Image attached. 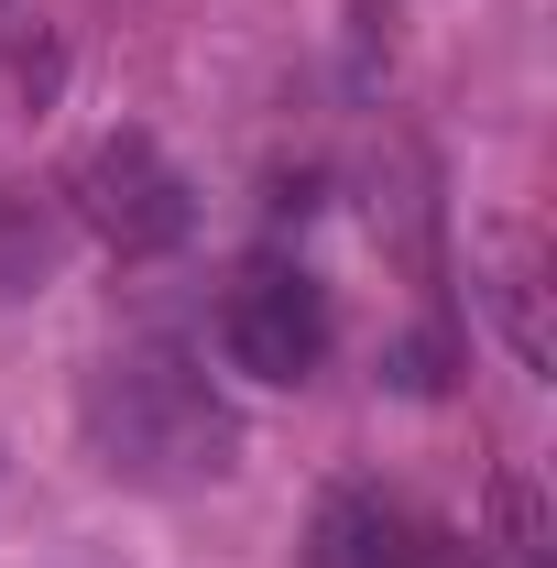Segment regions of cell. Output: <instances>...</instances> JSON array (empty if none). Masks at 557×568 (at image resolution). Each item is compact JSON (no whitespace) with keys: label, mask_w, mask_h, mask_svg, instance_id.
<instances>
[{"label":"cell","mask_w":557,"mask_h":568,"mask_svg":"<svg viewBox=\"0 0 557 568\" xmlns=\"http://www.w3.org/2000/svg\"><path fill=\"white\" fill-rule=\"evenodd\" d=\"M77 426H88V459L132 493H198L230 481L241 459V416L175 339H121L77 383Z\"/></svg>","instance_id":"obj_1"},{"label":"cell","mask_w":557,"mask_h":568,"mask_svg":"<svg viewBox=\"0 0 557 568\" xmlns=\"http://www.w3.org/2000/svg\"><path fill=\"white\" fill-rule=\"evenodd\" d=\"M67 197H77V230H99L121 263H142V252H175V241L198 230L186 175L164 164V142H142V132L88 142V153H77V175H67Z\"/></svg>","instance_id":"obj_2"},{"label":"cell","mask_w":557,"mask_h":568,"mask_svg":"<svg viewBox=\"0 0 557 568\" xmlns=\"http://www.w3.org/2000/svg\"><path fill=\"white\" fill-rule=\"evenodd\" d=\"M219 351L252 383H306L328 361V284L306 263H252V274L219 295Z\"/></svg>","instance_id":"obj_3"},{"label":"cell","mask_w":557,"mask_h":568,"mask_svg":"<svg viewBox=\"0 0 557 568\" xmlns=\"http://www.w3.org/2000/svg\"><path fill=\"white\" fill-rule=\"evenodd\" d=\"M405 547H416V525L383 493H328L306 514V568H405Z\"/></svg>","instance_id":"obj_4"},{"label":"cell","mask_w":557,"mask_h":568,"mask_svg":"<svg viewBox=\"0 0 557 568\" xmlns=\"http://www.w3.org/2000/svg\"><path fill=\"white\" fill-rule=\"evenodd\" d=\"M55 274H67V209H44V197H0V306L44 295Z\"/></svg>","instance_id":"obj_5"},{"label":"cell","mask_w":557,"mask_h":568,"mask_svg":"<svg viewBox=\"0 0 557 568\" xmlns=\"http://www.w3.org/2000/svg\"><path fill=\"white\" fill-rule=\"evenodd\" d=\"M405 568H482V558H470L459 536H416V547H405Z\"/></svg>","instance_id":"obj_6"}]
</instances>
